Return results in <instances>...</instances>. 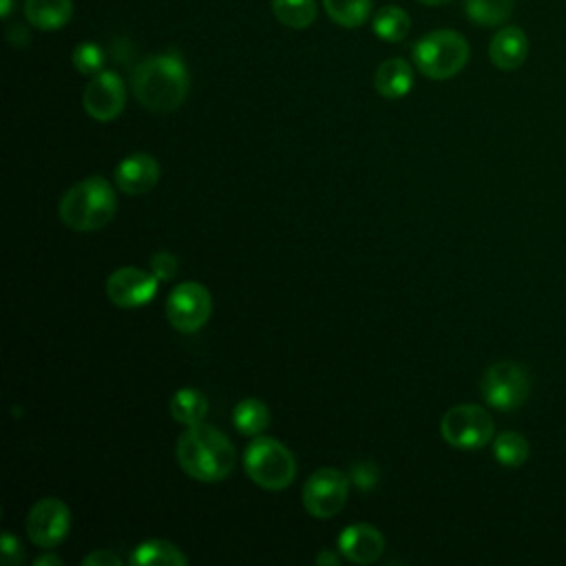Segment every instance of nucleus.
Wrapping results in <instances>:
<instances>
[{"mask_svg": "<svg viewBox=\"0 0 566 566\" xmlns=\"http://www.w3.org/2000/svg\"><path fill=\"white\" fill-rule=\"evenodd\" d=\"M135 99L153 113L179 108L188 95V71L177 53H159L139 62L130 77Z\"/></svg>", "mask_w": 566, "mask_h": 566, "instance_id": "nucleus-1", "label": "nucleus"}, {"mask_svg": "<svg viewBox=\"0 0 566 566\" xmlns=\"http://www.w3.org/2000/svg\"><path fill=\"white\" fill-rule=\"evenodd\" d=\"M179 467L199 482H219L234 469V447L214 427L190 424L177 440Z\"/></svg>", "mask_w": 566, "mask_h": 566, "instance_id": "nucleus-2", "label": "nucleus"}, {"mask_svg": "<svg viewBox=\"0 0 566 566\" xmlns=\"http://www.w3.org/2000/svg\"><path fill=\"white\" fill-rule=\"evenodd\" d=\"M117 210V197L113 186L99 177H86L62 195L60 219L75 232L102 230Z\"/></svg>", "mask_w": 566, "mask_h": 566, "instance_id": "nucleus-3", "label": "nucleus"}, {"mask_svg": "<svg viewBox=\"0 0 566 566\" xmlns=\"http://www.w3.org/2000/svg\"><path fill=\"white\" fill-rule=\"evenodd\" d=\"M411 57L424 77L449 80L464 69L469 60V44L458 31L436 29L413 44Z\"/></svg>", "mask_w": 566, "mask_h": 566, "instance_id": "nucleus-4", "label": "nucleus"}, {"mask_svg": "<svg viewBox=\"0 0 566 566\" xmlns=\"http://www.w3.org/2000/svg\"><path fill=\"white\" fill-rule=\"evenodd\" d=\"M243 467L254 484L268 491H281L292 484L296 475V460L292 451L268 436L254 438L245 453H243Z\"/></svg>", "mask_w": 566, "mask_h": 566, "instance_id": "nucleus-5", "label": "nucleus"}, {"mask_svg": "<svg viewBox=\"0 0 566 566\" xmlns=\"http://www.w3.org/2000/svg\"><path fill=\"white\" fill-rule=\"evenodd\" d=\"M480 389L486 405L497 411H513L531 394V374L515 360H500L486 367Z\"/></svg>", "mask_w": 566, "mask_h": 566, "instance_id": "nucleus-6", "label": "nucleus"}, {"mask_svg": "<svg viewBox=\"0 0 566 566\" xmlns=\"http://www.w3.org/2000/svg\"><path fill=\"white\" fill-rule=\"evenodd\" d=\"M440 433L455 449H480L493 438V418L484 407L462 402L442 416Z\"/></svg>", "mask_w": 566, "mask_h": 566, "instance_id": "nucleus-7", "label": "nucleus"}, {"mask_svg": "<svg viewBox=\"0 0 566 566\" xmlns=\"http://www.w3.org/2000/svg\"><path fill=\"white\" fill-rule=\"evenodd\" d=\"M212 314V296L197 281H184L168 294L166 316L168 323L181 332L192 334L206 325Z\"/></svg>", "mask_w": 566, "mask_h": 566, "instance_id": "nucleus-8", "label": "nucleus"}, {"mask_svg": "<svg viewBox=\"0 0 566 566\" xmlns=\"http://www.w3.org/2000/svg\"><path fill=\"white\" fill-rule=\"evenodd\" d=\"M349 478L332 467L314 471L303 486V506L312 517H334L347 502Z\"/></svg>", "mask_w": 566, "mask_h": 566, "instance_id": "nucleus-9", "label": "nucleus"}, {"mask_svg": "<svg viewBox=\"0 0 566 566\" xmlns=\"http://www.w3.org/2000/svg\"><path fill=\"white\" fill-rule=\"evenodd\" d=\"M71 526L69 506L57 497H44L35 502L27 517V535L40 548L57 546Z\"/></svg>", "mask_w": 566, "mask_h": 566, "instance_id": "nucleus-10", "label": "nucleus"}, {"mask_svg": "<svg viewBox=\"0 0 566 566\" xmlns=\"http://www.w3.org/2000/svg\"><path fill=\"white\" fill-rule=\"evenodd\" d=\"M126 104V88L115 71H99L88 80L82 93L84 111L97 122L115 119Z\"/></svg>", "mask_w": 566, "mask_h": 566, "instance_id": "nucleus-11", "label": "nucleus"}, {"mask_svg": "<svg viewBox=\"0 0 566 566\" xmlns=\"http://www.w3.org/2000/svg\"><path fill=\"white\" fill-rule=\"evenodd\" d=\"M159 279L153 272L126 265L115 270L106 281V296L113 301V305L130 310L142 307L150 303V298L157 292Z\"/></svg>", "mask_w": 566, "mask_h": 566, "instance_id": "nucleus-12", "label": "nucleus"}, {"mask_svg": "<svg viewBox=\"0 0 566 566\" xmlns=\"http://www.w3.org/2000/svg\"><path fill=\"white\" fill-rule=\"evenodd\" d=\"M159 164L148 153H133L115 168V184L126 195H144L159 181Z\"/></svg>", "mask_w": 566, "mask_h": 566, "instance_id": "nucleus-13", "label": "nucleus"}, {"mask_svg": "<svg viewBox=\"0 0 566 566\" xmlns=\"http://www.w3.org/2000/svg\"><path fill=\"white\" fill-rule=\"evenodd\" d=\"M338 551L347 562L371 564L382 555L385 537L371 524H352L338 535Z\"/></svg>", "mask_w": 566, "mask_h": 566, "instance_id": "nucleus-14", "label": "nucleus"}, {"mask_svg": "<svg viewBox=\"0 0 566 566\" xmlns=\"http://www.w3.org/2000/svg\"><path fill=\"white\" fill-rule=\"evenodd\" d=\"M526 55H528V38L520 27H515V24L502 27L491 38L489 57L497 69L515 71L524 64Z\"/></svg>", "mask_w": 566, "mask_h": 566, "instance_id": "nucleus-15", "label": "nucleus"}, {"mask_svg": "<svg viewBox=\"0 0 566 566\" xmlns=\"http://www.w3.org/2000/svg\"><path fill=\"white\" fill-rule=\"evenodd\" d=\"M374 86L387 99L405 97L413 86V71L409 62L402 57H389L380 62L374 73Z\"/></svg>", "mask_w": 566, "mask_h": 566, "instance_id": "nucleus-16", "label": "nucleus"}, {"mask_svg": "<svg viewBox=\"0 0 566 566\" xmlns=\"http://www.w3.org/2000/svg\"><path fill=\"white\" fill-rule=\"evenodd\" d=\"M29 24L40 31L62 29L73 15V0H24Z\"/></svg>", "mask_w": 566, "mask_h": 566, "instance_id": "nucleus-17", "label": "nucleus"}, {"mask_svg": "<svg viewBox=\"0 0 566 566\" xmlns=\"http://www.w3.org/2000/svg\"><path fill=\"white\" fill-rule=\"evenodd\" d=\"M186 555L166 539H146L130 555V564L135 566H186Z\"/></svg>", "mask_w": 566, "mask_h": 566, "instance_id": "nucleus-18", "label": "nucleus"}, {"mask_svg": "<svg viewBox=\"0 0 566 566\" xmlns=\"http://www.w3.org/2000/svg\"><path fill=\"white\" fill-rule=\"evenodd\" d=\"M208 413V398L195 389V387H181L179 391L172 394L170 398V416L190 427V424H197V422H203Z\"/></svg>", "mask_w": 566, "mask_h": 566, "instance_id": "nucleus-19", "label": "nucleus"}, {"mask_svg": "<svg viewBox=\"0 0 566 566\" xmlns=\"http://www.w3.org/2000/svg\"><path fill=\"white\" fill-rule=\"evenodd\" d=\"M409 24H411V20H409L407 11L398 4H387V7L378 9L371 18L374 33L385 42L405 40V35L409 33Z\"/></svg>", "mask_w": 566, "mask_h": 566, "instance_id": "nucleus-20", "label": "nucleus"}, {"mask_svg": "<svg viewBox=\"0 0 566 566\" xmlns=\"http://www.w3.org/2000/svg\"><path fill=\"white\" fill-rule=\"evenodd\" d=\"M323 7L329 20L345 29H356L371 15V0H323Z\"/></svg>", "mask_w": 566, "mask_h": 566, "instance_id": "nucleus-21", "label": "nucleus"}, {"mask_svg": "<svg viewBox=\"0 0 566 566\" xmlns=\"http://www.w3.org/2000/svg\"><path fill=\"white\" fill-rule=\"evenodd\" d=\"M232 422L243 436H259L270 424V411L265 402L256 398L241 400L232 411Z\"/></svg>", "mask_w": 566, "mask_h": 566, "instance_id": "nucleus-22", "label": "nucleus"}, {"mask_svg": "<svg viewBox=\"0 0 566 566\" xmlns=\"http://www.w3.org/2000/svg\"><path fill=\"white\" fill-rule=\"evenodd\" d=\"M464 11L480 27H497L513 13V0H464Z\"/></svg>", "mask_w": 566, "mask_h": 566, "instance_id": "nucleus-23", "label": "nucleus"}, {"mask_svg": "<svg viewBox=\"0 0 566 566\" xmlns=\"http://www.w3.org/2000/svg\"><path fill=\"white\" fill-rule=\"evenodd\" d=\"M276 20L290 29H307L316 20V0H272Z\"/></svg>", "mask_w": 566, "mask_h": 566, "instance_id": "nucleus-24", "label": "nucleus"}, {"mask_svg": "<svg viewBox=\"0 0 566 566\" xmlns=\"http://www.w3.org/2000/svg\"><path fill=\"white\" fill-rule=\"evenodd\" d=\"M493 455L504 467H522L528 460V442L517 431H504L493 440Z\"/></svg>", "mask_w": 566, "mask_h": 566, "instance_id": "nucleus-25", "label": "nucleus"}, {"mask_svg": "<svg viewBox=\"0 0 566 566\" xmlns=\"http://www.w3.org/2000/svg\"><path fill=\"white\" fill-rule=\"evenodd\" d=\"M71 60L82 75H97L104 66V49L97 42H80L73 49Z\"/></svg>", "mask_w": 566, "mask_h": 566, "instance_id": "nucleus-26", "label": "nucleus"}, {"mask_svg": "<svg viewBox=\"0 0 566 566\" xmlns=\"http://www.w3.org/2000/svg\"><path fill=\"white\" fill-rule=\"evenodd\" d=\"M150 268H153V274L159 279V281H168L175 276L177 272V259L170 254V252H157L153 254L150 259Z\"/></svg>", "mask_w": 566, "mask_h": 566, "instance_id": "nucleus-27", "label": "nucleus"}, {"mask_svg": "<svg viewBox=\"0 0 566 566\" xmlns=\"http://www.w3.org/2000/svg\"><path fill=\"white\" fill-rule=\"evenodd\" d=\"M0 555H2V564L4 566H15L24 559L22 546L18 542V537H13L9 531L2 533V546H0Z\"/></svg>", "mask_w": 566, "mask_h": 566, "instance_id": "nucleus-28", "label": "nucleus"}, {"mask_svg": "<svg viewBox=\"0 0 566 566\" xmlns=\"http://www.w3.org/2000/svg\"><path fill=\"white\" fill-rule=\"evenodd\" d=\"M352 480L360 486V489H371L378 482V469L374 462H358L352 467Z\"/></svg>", "mask_w": 566, "mask_h": 566, "instance_id": "nucleus-29", "label": "nucleus"}, {"mask_svg": "<svg viewBox=\"0 0 566 566\" xmlns=\"http://www.w3.org/2000/svg\"><path fill=\"white\" fill-rule=\"evenodd\" d=\"M84 566H119L122 559L111 551H93L82 559Z\"/></svg>", "mask_w": 566, "mask_h": 566, "instance_id": "nucleus-30", "label": "nucleus"}, {"mask_svg": "<svg viewBox=\"0 0 566 566\" xmlns=\"http://www.w3.org/2000/svg\"><path fill=\"white\" fill-rule=\"evenodd\" d=\"M7 38H9V42H11L13 46H27V44H29V31H27V27H22V24H11V27L7 29Z\"/></svg>", "mask_w": 566, "mask_h": 566, "instance_id": "nucleus-31", "label": "nucleus"}, {"mask_svg": "<svg viewBox=\"0 0 566 566\" xmlns=\"http://www.w3.org/2000/svg\"><path fill=\"white\" fill-rule=\"evenodd\" d=\"M316 564H332V566H338V555L332 553V551H323L316 555Z\"/></svg>", "mask_w": 566, "mask_h": 566, "instance_id": "nucleus-32", "label": "nucleus"}, {"mask_svg": "<svg viewBox=\"0 0 566 566\" xmlns=\"http://www.w3.org/2000/svg\"><path fill=\"white\" fill-rule=\"evenodd\" d=\"M46 564H53V566H62V559L57 555H42L35 559V566H46Z\"/></svg>", "mask_w": 566, "mask_h": 566, "instance_id": "nucleus-33", "label": "nucleus"}, {"mask_svg": "<svg viewBox=\"0 0 566 566\" xmlns=\"http://www.w3.org/2000/svg\"><path fill=\"white\" fill-rule=\"evenodd\" d=\"M11 9H13V0H0V15L2 18H7L11 13Z\"/></svg>", "mask_w": 566, "mask_h": 566, "instance_id": "nucleus-34", "label": "nucleus"}, {"mask_svg": "<svg viewBox=\"0 0 566 566\" xmlns=\"http://www.w3.org/2000/svg\"><path fill=\"white\" fill-rule=\"evenodd\" d=\"M416 2L429 4V7H440V4H447V2H451V0H416Z\"/></svg>", "mask_w": 566, "mask_h": 566, "instance_id": "nucleus-35", "label": "nucleus"}]
</instances>
